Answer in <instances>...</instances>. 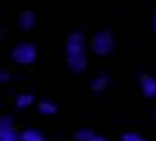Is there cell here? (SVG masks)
<instances>
[{
  "label": "cell",
  "instance_id": "6da1fadb",
  "mask_svg": "<svg viewBox=\"0 0 156 141\" xmlns=\"http://www.w3.org/2000/svg\"><path fill=\"white\" fill-rule=\"evenodd\" d=\"M66 62L75 73H83L88 66L86 60V49H83V34L81 32H73L66 41Z\"/></svg>",
  "mask_w": 156,
  "mask_h": 141
},
{
  "label": "cell",
  "instance_id": "7a4b0ae2",
  "mask_svg": "<svg viewBox=\"0 0 156 141\" xmlns=\"http://www.w3.org/2000/svg\"><path fill=\"white\" fill-rule=\"evenodd\" d=\"M115 47V41H113V34L109 30H101L94 34L92 39V51L98 54V56H109Z\"/></svg>",
  "mask_w": 156,
  "mask_h": 141
},
{
  "label": "cell",
  "instance_id": "3957f363",
  "mask_svg": "<svg viewBox=\"0 0 156 141\" xmlns=\"http://www.w3.org/2000/svg\"><path fill=\"white\" fill-rule=\"evenodd\" d=\"M13 60L17 64H32L37 60V47L32 43H20L13 49Z\"/></svg>",
  "mask_w": 156,
  "mask_h": 141
},
{
  "label": "cell",
  "instance_id": "277c9868",
  "mask_svg": "<svg viewBox=\"0 0 156 141\" xmlns=\"http://www.w3.org/2000/svg\"><path fill=\"white\" fill-rule=\"evenodd\" d=\"M0 141H22V135L13 128V120L9 115L0 118Z\"/></svg>",
  "mask_w": 156,
  "mask_h": 141
},
{
  "label": "cell",
  "instance_id": "5b68a950",
  "mask_svg": "<svg viewBox=\"0 0 156 141\" xmlns=\"http://www.w3.org/2000/svg\"><path fill=\"white\" fill-rule=\"evenodd\" d=\"M139 88H141L143 96H147V98H154L156 96V79L152 75H143L139 79Z\"/></svg>",
  "mask_w": 156,
  "mask_h": 141
},
{
  "label": "cell",
  "instance_id": "8992f818",
  "mask_svg": "<svg viewBox=\"0 0 156 141\" xmlns=\"http://www.w3.org/2000/svg\"><path fill=\"white\" fill-rule=\"evenodd\" d=\"M34 22H37V17H34V13H32V11H24V13L20 15V26H22L24 30L34 28Z\"/></svg>",
  "mask_w": 156,
  "mask_h": 141
},
{
  "label": "cell",
  "instance_id": "52a82bcc",
  "mask_svg": "<svg viewBox=\"0 0 156 141\" xmlns=\"http://www.w3.org/2000/svg\"><path fill=\"white\" fill-rule=\"evenodd\" d=\"M107 86H109V79L105 77V75H98V77H94L92 79V83H90V88L98 94V92H105L107 90Z\"/></svg>",
  "mask_w": 156,
  "mask_h": 141
},
{
  "label": "cell",
  "instance_id": "ba28073f",
  "mask_svg": "<svg viewBox=\"0 0 156 141\" xmlns=\"http://www.w3.org/2000/svg\"><path fill=\"white\" fill-rule=\"evenodd\" d=\"M22 135V141H45V137L39 132V130H34V128H26L24 132H20Z\"/></svg>",
  "mask_w": 156,
  "mask_h": 141
},
{
  "label": "cell",
  "instance_id": "9c48e42d",
  "mask_svg": "<svg viewBox=\"0 0 156 141\" xmlns=\"http://www.w3.org/2000/svg\"><path fill=\"white\" fill-rule=\"evenodd\" d=\"M15 105H17L20 109H26V107L34 105V96H32V94H20V96L15 98Z\"/></svg>",
  "mask_w": 156,
  "mask_h": 141
},
{
  "label": "cell",
  "instance_id": "30bf717a",
  "mask_svg": "<svg viewBox=\"0 0 156 141\" xmlns=\"http://www.w3.org/2000/svg\"><path fill=\"white\" fill-rule=\"evenodd\" d=\"M56 109H58V107H56L51 100H41V103H39V111H41L43 115H51V113H56Z\"/></svg>",
  "mask_w": 156,
  "mask_h": 141
},
{
  "label": "cell",
  "instance_id": "8fae6325",
  "mask_svg": "<svg viewBox=\"0 0 156 141\" xmlns=\"http://www.w3.org/2000/svg\"><path fill=\"white\" fill-rule=\"evenodd\" d=\"M94 137H96V135H94L90 128H81V130L75 132V139H77V141H92Z\"/></svg>",
  "mask_w": 156,
  "mask_h": 141
},
{
  "label": "cell",
  "instance_id": "7c38bea8",
  "mask_svg": "<svg viewBox=\"0 0 156 141\" xmlns=\"http://www.w3.org/2000/svg\"><path fill=\"white\" fill-rule=\"evenodd\" d=\"M122 141H145L141 135H137V132H124L122 135Z\"/></svg>",
  "mask_w": 156,
  "mask_h": 141
},
{
  "label": "cell",
  "instance_id": "4fadbf2b",
  "mask_svg": "<svg viewBox=\"0 0 156 141\" xmlns=\"http://www.w3.org/2000/svg\"><path fill=\"white\" fill-rule=\"evenodd\" d=\"M11 79V75L7 73V71H2V73H0V81H9Z\"/></svg>",
  "mask_w": 156,
  "mask_h": 141
},
{
  "label": "cell",
  "instance_id": "5bb4252c",
  "mask_svg": "<svg viewBox=\"0 0 156 141\" xmlns=\"http://www.w3.org/2000/svg\"><path fill=\"white\" fill-rule=\"evenodd\" d=\"M92 141H107V139H105V137H98V135H96V137H94Z\"/></svg>",
  "mask_w": 156,
  "mask_h": 141
},
{
  "label": "cell",
  "instance_id": "9a60e30c",
  "mask_svg": "<svg viewBox=\"0 0 156 141\" xmlns=\"http://www.w3.org/2000/svg\"><path fill=\"white\" fill-rule=\"evenodd\" d=\"M152 24H154V30H156V13H154V22Z\"/></svg>",
  "mask_w": 156,
  "mask_h": 141
},
{
  "label": "cell",
  "instance_id": "2e32d148",
  "mask_svg": "<svg viewBox=\"0 0 156 141\" xmlns=\"http://www.w3.org/2000/svg\"><path fill=\"white\" fill-rule=\"evenodd\" d=\"M154 118H156V109H154Z\"/></svg>",
  "mask_w": 156,
  "mask_h": 141
}]
</instances>
